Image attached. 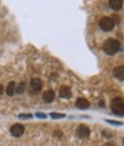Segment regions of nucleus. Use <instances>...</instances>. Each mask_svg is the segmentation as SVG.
<instances>
[{
  "label": "nucleus",
  "mask_w": 124,
  "mask_h": 146,
  "mask_svg": "<svg viewBox=\"0 0 124 146\" xmlns=\"http://www.w3.org/2000/svg\"><path fill=\"white\" fill-rule=\"evenodd\" d=\"M103 51L105 53H107L108 55H114L116 54L118 51H119V42H117L116 39H107L105 43H103Z\"/></svg>",
  "instance_id": "f257e3e1"
},
{
  "label": "nucleus",
  "mask_w": 124,
  "mask_h": 146,
  "mask_svg": "<svg viewBox=\"0 0 124 146\" xmlns=\"http://www.w3.org/2000/svg\"><path fill=\"white\" fill-rule=\"evenodd\" d=\"M111 111L119 116L124 115V101L121 98H115L111 101Z\"/></svg>",
  "instance_id": "f03ea898"
},
{
  "label": "nucleus",
  "mask_w": 124,
  "mask_h": 146,
  "mask_svg": "<svg viewBox=\"0 0 124 146\" xmlns=\"http://www.w3.org/2000/svg\"><path fill=\"white\" fill-rule=\"evenodd\" d=\"M99 25L100 28L103 30V31H110L114 29V21L110 19V17H102L100 21H99Z\"/></svg>",
  "instance_id": "7ed1b4c3"
},
{
  "label": "nucleus",
  "mask_w": 124,
  "mask_h": 146,
  "mask_svg": "<svg viewBox=\"0 0 124 146\" xmlns=\"http://www.w3.org/2000/svg\"><path fill=\"white\" fill-rule=\"evenodd\" d=\"M76 133H77V136L80 137V138H86V137L90 135V129H89V127H86V125H84V124H80V125L77 127Z\"/></svg>",
  "instance_id": "20e7f679"
},
{
  "label": "nucleus",
  "mask_w": 124,
  "mask_h": 146,
  "mask_svg": "<svg viewBox=\"0 0 124 146\" xmlns=\"http://www.w3.org/2000/svg\"><path fill=\"white\" fill-rule=\"evenodd\" d=\"M24 132V127L20 123H16L14 125H12L11 128V133L14 136V137H21Z\"/></svg>",
  "instance_id": "39448f33"
},
{
  "label": "nucleus",
  "mask_w": 124,
  "mask_h": 146,
  "mask_svg": "<svg viewBox=\"0 0 124 146\" xmlns=\"http://www.w3.org/2000/svg\"><path fill=\"white\" fill-rule=\"evenodd\" d=\"M41 86H43V82H41V80H39V78H32L30 81V88L33 91H36V92L40 91L41 90Z\"/></svg>",
  "instance_id": "423d86ee"
},
{
  "label": "nucleus",
  "mask_w": 124,
  "mask_h": 146,
  "mask_svg": "<svg viewBox=\"0 0 124 146\" xmlns=\"http://www.w3.org/2000/svg\"><path fill=\"white\" fill-rule=\"evenodd\" d=\"M114 76L119 81H124V66H118L114 69Z\"/></svg>",
  "instance_id": "0eeeda50"
},
{
  "label": "nucleus",
  "mask_w": 124,
  "mask_h": 146,
  "mask_svg": "<svg viewBox=\"0 0 124 146\" xmlns=\"http://www.w3.org/2000/svg\"><path fill=\"white\" fill-rule=\"evenodd\" d=\"M54 98H55V93H54L53 90H47V91L44 92V94H43V99H44V101H46V102H52V101L54 100Z\"/></svg>",
  "instance_id": "6e6552de"
},
{
  "label": "nucleus",
  "mask_w": 124,
  "mask_h": 146,
  "mask_svg": "<svg viewBox=\"0 0 124 146\" xmlns=\"http://www.w3.org/2000/svg\"><path fill=\"white\" fill-rule=\"evenodd\" d=\"M76 106H77L78 108H80V109H86V108H89L90 104H89V101H88L86 99H84V98H78V99L76 100Z\"/></svg>",
  "instance_id": "1a4fd4ad"
},
{
  "label": "nucleus",
  "mask_w": 124,
  "mask_h": 146,
  "mask_svg": "<svg viewBox=\"0 0 124 146\" xmlns=\"http://www.w3.org/2000/svg\"><path fill=\"white\" fill-rule=\"evenodd\" d=\"M109 6L115 11H119L123 6V0H109Z\"/></svg>",
  "instance_id": "9d476101"
},
{
  "label": "nucleus",
  "mask_w": 124,
  "mask_h": 146,
  "mask_svg": "<svg viewBox=\"0 0 124 146\" xmlns=\"http://www.w3.org/2000/svg\"><path fill=\"white\" fill-rule=\"evenodd\" d=\"M70 96H71V91H70V89H69L68 86H61V88H60V97H61V98L67 99V98H69Z\"/></svg>",
  "instance_id": "9b49d317"
},
{
  "label": "nucleus",
  "mask_w": 124,
  "mask_h": 146,
  "mask_svg": "<svg viewBox=\"0 0 124 146\" xmlns=\"http://www.w3.org/2000/svg\"><path fill=\"white\" fill-rule=\"evenodd\" d=\"M15 89H16V84L15 82H11L7 86V94L8 96H13L15 93Z\"/></svg>",
  "instance_id": "f8f14e48"
},
{
  "label": "nucleus",
  "mask_w": 124,
  "mask_h": 146,
  "mask_svg": "<svg viewBox=\"0 0 124 146\" xmlns=\"http://www.w3.org/2000/svg\"><path fill=\"white\" fill-rule=\"evenodd\" d=\"M24 90H25V83L24 82H21L19 85H16V89H15V92L16 93H22V92H24Z\"/></svg>",
  "instance_id": "ddd939ff"
},
{
  "label": "nucleus",
  "mask_w": 124,
  "mask_h": 146,
  "mask_svg": "<svg viewBox=\"0 0 124 146\" xmlns=\"http://www.w3.org/2000/svg\"><path fill=\"white\" fill-rule=\"evenodd\" d=\"M51 116L53 119H61V117H64V114H56V113H52Z\"/></svg>",
  "instance_id": "4468645a"
},
{
  "label": "nucleus",
  "mask_w": 124,
  "mask_h": 146,
  "mask_svg": "<svg viewBox=\"0 0 124 146\" xmlns=\"http://www.w3.org/2000/svg\"><path fill=\"white\" fill-rule=\"evenodd\" d=\"M20 117H24V119H30V117H31V115H30V114H21V115H20Z\"/></svg>",
  "instance_id": "2eb2a0df"
},
{
  "label": "nucleus",
  "mask_w": 124,
  "mask_h": 146,
  "mask_svg": "<svg viewBox=\"0 0 124 146\" xmlns=\"http://www.w3.org/2000/svg\"><path fill=\"white\" fill-rule=\"evenodd\" d=\"M37 116H38V117H41V119H45V117H46L45 114H41V113H37Z\"/></svg>",
  "instance_id": "dca6fc26"
},
{
  "label": "nucleus",
  "mask_w": 124,
  "mask_h": 146,
  "mask_svg": "<svg viewBox=\"0 0 124 146\" xmlns=\"http://www.w3.org/2000/svg\"><path fill=\"white\" fill-rule=\"evenodd\" d=\"M3 92H4V86L0 84V94H3Z\"/></svg>",
  "instance_id": "f3484780"
},
{
  "label": "nucleus",
  "mask_w": 124,
  "mask_h": 146,
  "mask_svg": "<svg viewBox=\"0 0 124 146\" xmlns=\"http://www.w3.org/2000/svg\"><path fill=\"white\" fill-rule=\"evenodd\" d=\"M106 146H114L113 144H106Z\"/></svg>",
  "instance_id": "a211bd4d"
},
{
  "label": "nucleus",
  "mask_w": 124,
  "mask_h": 146,
  "mask_svg": "<svg viewBox=\"0 0 124 146\" xmlns=\"http://www.w3.org/2000/svg\"><path fill=\"white\" fill-rule=\"evenodd\" d=\"M123 145H124V139H123Z\"/></svg>",
  "instance_id": "6ab92c4d"
}]
</instances>
